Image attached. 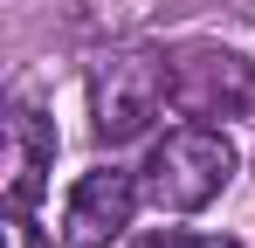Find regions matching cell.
Returning a JSON list of instances; mask_svg holds the SVG:
<instances>
[{"label":"cell","mask_w":255,"mask_h":248,"mask_svg":"<svg viewBox=\"0 0 255 248\" xmlns=\"http://www.w3.org/2000/svg\"><path fill=\"white\" fill-rule=\"evenodd\" d=\"M138 248H242V242H221V235H145Z\"/></svg>","instance_id":"6"},{"label":"cell","mask_w":255,"mask_h":248,"mask_svg":"<svg viewBox=\"0 0 255 248\" xmlns=\"http://www.w3.org/2000/svg\"><path fill=\"white\" fill-rule=\"evenodd\" d=\"M228 179H235V145H228L221 124H179V131H166V138L152 145L145 172H138L145 207H152V214H172V221L214 207L228 193Z\"/></svg>","instance_id":"1"},{"label":"cell","mask_w":255,"mask_h":248,"mask_svg":"<svg viewBox=\"0 0 255 248\" xmlns=\"http://www.w3.org/2000/svg\"><path fill=\"white\" fill-rule=\"evenodd\" d=\"M145 200L138 172H118V165H97L76 179V193L62 207V228H55V248H111L131 228V214Z\"/></svg>","instance_id":"4"},{"label":"cell","mask_w":255,"mask_h":248,"mask_svg":"<svg viewBox=\"0 0 255 248\" xmlns=\"http://www.w3.org/2000/svg\"><path fill=\"white\" fill-rule=\"evenodd\" d=\"M172 111L179 118H242L255 111V62L242 48H221V41H172Z\"/></svg>","instance_id":"3"},{"label":"cell","mask_w":255,"mask_h":248,"mask_svg":"<svg viewBox=\"0 0 255 248\" xmlns=\"http://www.w3.org/2000/svg\"><path fill=\"white\" fill-rule=\"evenodd\" d=\"M48 165H55V124H48L35 104H14V118H7V214H14L21 228H28L35 207H42Z\"/></svg>","instance_id":"5"},{"label":"cell","mask_w":255,"mask_h":248,"mask_svg":"<svg viewBox=\"0 0 255 248\" xmlns=\"http://www.w3.org/2000/svg\"><path fill=\"white\" fill-rule=\"evenodd\" d=\"M159 111H172V62H166V48L131 41V48H111L90 69V124H97L104 145L145 138L159 124Z\"/></svg>","instance_id":"2"}]
</instances>
